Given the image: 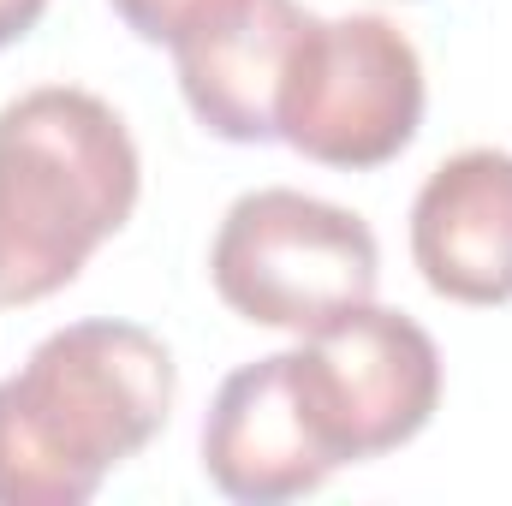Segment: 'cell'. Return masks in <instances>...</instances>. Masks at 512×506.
<instances>
[{
  "label": "cell",
  "mask_w": 512,
  "mask_h": 506,
  "mask_svg": "<svg viewBox=\"0 0 512 506\" xmlns=\"http://www.w3.org/2000/svg\"><path fill=\"white\" fill-rule=\"evenodd\" d=\"M179 393V364L137 322L54 328L0 381V506H84L137 459Z\"/></svg>",
  "instance_id": "6da1fadb"
},
{
  "label": "cell",
  "mask_w": 512,
  "mask_h": 506,
  "mask_svg": "<svg viewBox=\"0 0 512 506\" xmlns=\"http://www.w3.org/2000/svg\"><path fill=\"white\" fill-rule=\"evenodd\" d=\"M143 161L126 120L72 84L0 108V310L54 298L137 209Z\"/></svg>",
  "instance_id": "7a4b0ae2"
},
{
  "label": "cell",
  "mask_w": 512,
  "mask_h": 506,
  "mask_svg": "<svg viewBox=\"0 0 512 506\" xmlns=\"http://www.w3.org/2000/svg\"><path fill=\"white\" fill-rule=\"evenodd\" d=\"M209 280L221 304L256 328L316 334L376 298L382 245L364 215L292 185H262L221 215Z\"/></svg>",
  "instance_id": "3957f363"
},
{
  "label": "cell",
  "mask_w": 512,
  "mask_h": 506,
  "mask_svg": "<svg viewBox=\"0 0 512 506\" xmlns=\"http://www.w3.org/2000/svg\"><path fill=\"white\" fill-rule=\"evenodd\" d=\"M423 126L417 42L382 12H346L304 24L280 78V143L304 161L370 173L387 167Z\"/></svg>",
  "instance_id": "277c9868"
},
{
  "label": "cell",
  "mask_w": 512,
  "mask_h": 506,
  "mask_svg": "<svg viewBox=\"0 0 512 506\" xmlns=\"http://www.w3.org/2000/svg\"><path fill=\"white\" fill-rule=\"evenodd\" d=\"M286 358L304 429L334 471L417 441L441 405V352L429 328L376 298L304 334Z\"/></svg>",
  "instance_id": "5b68a950"
},
{
  "label": "cell",
  "mask_w": 512,
  "mask_h": 506,
  "mask_svg": "<svg viewBox=\"0 0 512 506\" xmlns=\"http://www.w3.org/2000/svg\"><path fill=\"white\" fill-rule=\"evenodd\" d=\"M411 262L435 298L512 304V155L459 149L411 203Z\"/></svg>",
  "instance_id": "8992f818"
},
{
  "label": "cell",
  "mask_w": 512,
  "mask_h": 506,
  "mask_svg": "<svg viewBox=\"0 0 512 506\" xmlns=\"http://www.w3.org/2000/svg\"><path fill=\"white\" fill-rule=\"evenodd\" d=\"M203 471L227 501L280 506L316 495L334 465L304 429V411L292 399V358L268 352L239 364L215 387V405L203 417Z\"/></svg>",
  "instance_id": "52a82bcc"
},
{
  "label": "cell",
  "mask_w": 512,
  "mask_h": 506,
  "mask_svg": "<svg viewBox=\"0 0 512 506\" xmlns=\"http://www.w3.org/2000/svg\"><path fill=\"white\" fill-rule=\"evenodd\" d=\"M310 12L298 0H251L227 24L173 48L179 90L191 114L227 143H274L280 137V78L304 36Z\"/></svg>",
  "instance_id": "ba28073f"
},
{
  "label": "cell",
  "mask_w": 512,
  "mask_h": 506,
  "mask_svg": "<svg viewBox=\"0 0 512 506\" xmlns=\"http://www.w3.org/2000/svg\"><path fill=\"white\" fill-rule=\"evenodd\" d=\"M120 12L137 42H155V48H179L215 24H227L233 12H245L251 0H108Z\"/></svg>",
  "instance_id": "9c48e42d"
},
{
  "label": "cell",
  "mask_w": 512,
  "mask_h": 506,
  "mask_svg": "<svg viewBox=\"0 0 512 506\" xmlns=\"http://www.w3.org/2000/svg\"><path fill=\"white\" fill-rule=\"evenodd\" d=\"M42 12H48V0H0V48L24 42L42 24Z\"/></svg>",
  "instance_id": "30bf717a"
}]
</instances>
